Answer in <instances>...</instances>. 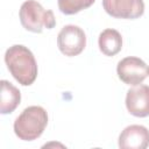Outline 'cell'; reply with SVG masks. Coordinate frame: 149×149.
<instances>
[{
	"instance_id": "cell-11",
	"label": "cell",
	"mask_w": 149,
	"mask_h": 149,
	"mask_svg": "<svg viewBox=\"0 0 149 149\" xmlns=\"http://www.w3.org/2000/svg\"><path fill=\"white\" fill-rule=\"evenodd\" d=\"M95 0H57L58 8L63 14L73 15L91 7Z\"/></svg>"
},
{
	"instance_id": "cell-1",
	"label": "cell",
	"mask_w": 149,
	"mask_h": 149,
	"mask_svg": "<svg viewBox=\"0 0 149 149\" xmlns=\"http://www.w3.org/2000/svg\"><path fill=\"white\" fill-rule=\"evenodd\" d=\"M5 63L19 84L29 86L35 81L38 72L37 63L33 52L27 47L22 44L9 47L5 52Z\"/></svg>"
},
{
	"instance_id": "cell-4",
	"label": "cell",
	"mask_w": 149,
	"mask_h": 149,
	"mask_svg": "<svg viewBox=\"0 0 149 149\" xmlns=\"http://www.w3.org/2000/svg\"><path fill=\"white\" fill-rule=\"evenodd\" d=\"M57 45L63 55L68 57L77 56L86 47V35L80 27L66 24L58 33Z\"/></svg>"
},
{
	"instance_id": "cell-3",
	"label": "cell",
	"mask_w": 149,
	"mask_h": 149,
	"mask_svg": "<svg viewBox=\"0 0 149 149\" xmlns=\"http://www.w3.org/2000/svg\"><path fill=\"white\" fill-rule=\"evenodd\" d=\"M19 17L22 27L31 33H42L44 28L52 29L56 26L52 10L43 8L36 0L24 1L20 7Z\"/></svg>"
},
{
	"instance_id": "cell-2",
	"label": "cell",
	"mask_w": 149,
	"mask_h": 149,
	"mask_svg": "<svg viewBox=\"0 0 149 149\" xmlns=\"http://www.w3.org/2000/svg\"><path fill=\"white\" fill-rule=\"evenodd\" d=\"M48 125V113L41 106H28L15 119L13 128L15 135L22 141L38 139Z\"/></svg>"
},
{
	"instance_id": "cell-8",
	"label": "cell",
	"mask_w": 149,
	"mask_h": 149,
	"mask_svg": "<svg viewBox=\"0 0 149 149\" xmlns=\"http://www.w3.org/2000/svg\"><path fill=\"white\" fill-rule=\"evenodd\" d=\"M121 149H146L149 147V130L142 125L127 126L119 135Z\"/></svg>"
},
{
	"instance_id": "cell-7",
	"label": "cell",
	"mask_w": 149,
	"mask_h": 149,
	"mask_svg": "<svg viewBox=\"0 0 149 149\" xmlns=\"http://www.w3.org/2000/svg\"><path fill=\"white\" fill-rule=\"evenodd\" d=\"M127 111L137 118H146L149 115V86L136 85L127 91L126 94Z\"/></svg>"
},
{
	"instance_id": "cell-10",
	"label": "cell",
	"mask_w": 149,
	"mask_h": 149,
	"mask_svg": "<svg viewBox=\"0 0 149 149\" xmlns=\"http://www.w3.org/2000/svg\"><path fill=\"white\" fill-rule=\"evenodd\" d=\"M98 45L105 56H115L122 49V36L118 30L107 28L100 33Z\"/></svg>"
},
{
	"instance_id": "cell-6",
	"label": "cell",
	"mask_w": 149,
	"mask_h": 149,
	"mask_svg": "<svg viewBox=\"0 0 149 149\" xmlns=\"http://www.w3.org/2000/svg\"><path fill=\"white\" fill-rule=\"evenodd\" d=\"M102 7L116 19H137L144 13L143 0H102Z\"/></svg>"
},
{
	"instance_id": "cell-9",
	"label": "cell",
	"mask_w": 149,
	"mask_h": 149,
	"mask_svg": "<svg viewBox=\"0 0 149 149\" xmlns=\"http://www.w3.org/2000/svg\"><path fill=\"white\" fill-rule=\"evenodd\" d=\"M1 84V98H0V112L1 114H9L16 109L21 101V93L16 86L6 79L0 81Z\"/></svg>"
},
{
	"instance_id": "cell-5",
	"label": "cell",
	"mask_w": 149,
	"mask_h": 149,
	"mask_svg": "<svg viewBox=\"0 0 149 149\" xmlns=\"http://www.w3.org/2000/svg\"><path fill=\"white\" fill-rule=\"evenodd\" d=\"M148 65L146 62L135 56H128L119 61L116 73L121 81L127 85L136 86L143 83L148 76Z\"/></svg>"
},
{
	"instance_id": "cell-12",
	"label": "cell",
	"mask_w": 149,
	"mask_h": 149,
	"mask_svg": "<svg viewBox=\"0 0 149 149\" xmlns=\"http://www.w3.org/2000/svg\"><path fill=\"white\" fill-rule=\"evenodd\" d=\"M148 74H149V69H148Z\"/></svg>"
}]
</instances>
